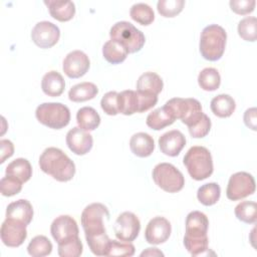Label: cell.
<instances>
[{
	"instance_id": "1",
	"label": "cell",
	"mask_w": 257,
	"mask_h": 257,
	"mask_svg": "<svg viewBox=\"0 0 257 257\" xmlns=\"http://www.w3.org/2000/svg\"><path fill=\"white\" fill-rule=\"evenodd\" d=\"M39 167L47 175L59 182L70 181L75 174V165L68 156L58 148L50 147L39 158Z\"/></svg>"
},
{
	"instance_id": "2",
	"label": "cell",
	"mask_w": 257,
	"mask_h": 257,
	"mask_svg": "<svg viewBox=\"0 0 257 257\" xmlns=\"http://www.w3.org/2000/svg\"><path fill=\"white\" fill-rule=\"evenodd\" d=\"M226 40L227 33L222 26L217 24L206 26L200 37L201 55L209 61L219 60L225 51Z\"/></svg>"
},
{
	"instance_id": "3",
	"label": "cell",
	"mask_w": 257,
	"mask_h": 257,
	"mask_svg": "<svg viewBox=\"0 0 257 257\" xmlns=\"http://www.w3.org/2000/svg\"><path fill=\"white\" fill-rule=\"evenodd\" d=\"M183 163L189 175L196 181L209 178L213 173V160L209 150L202 146H194L184 156Z\"/></svg>"
},
{
	"instance_id": "4",
	"label": "cell",
	"mask_w": 257,
	"mask_h": 257,
	"mask_svg": "<svg viewBox=\"0 0 257 257\" xmlns=\"http://www.w3.org/2000/svg\"><path fill=\"white\" fill-rule=\"evenodd\" d=\"M109 36L120 43L128 53L140 51L146 41L144 33L127 21H118L113 24L109 30Z\"/></svg>"
},
{
	"instance_id": "5",
	"label": "cell",
	"mask_w": 257,
	"mask_h": 257,
	"mask_svg": "<svg viewBox=\"0 0 257 257\" xmlns=\"http://www.w3.org/2000/svg\"><path fill=\"white\" fill-rule=\"evenodd\" d=\"M35 116L40 123L50 128L60 130L69 123L70 111L60 102H44L37 106Z\"/></svg>"
},
{
	"instance_id": "6",
	"label": "cell",
	"mask_w": 257,
	"mask_h": 257,
	"mask_svg": "<svg viewBox=\"0 0 257 257\" xmlns=\"http://www.w3.org/2000/svg\"><path fill=\"white\" fill-rule=\"evenodd\" d=\"M165 104L173 111L176 119H181L188 127L196 124L204 114L202 105L196 98L174 97Z\"/></svg>"
},
{
	"instance_id": "7",
	"label": "cell",
	"mask_w": 257,
	"mask_h": 257,
	"mask_svg": "<svg viewBox=\"0 0 257 257\" xmlns=\"http://www.w3.org/2000/svg\"><path fill=\"white\" fill-rule=\"evenodd\" d=\"M152 176L156 185L168 193H177L185 185L183 174L169 163L158 164L154 168Z\"/></svg>"
},
{
	"instance_id": "8",
	"label": "cell",
	"mask_w": 257,
	"mask_h": 257,
	"mask_svg": "<svg viewBox=\"0 0 257 257\" xmlns=\"http://www.w3.org/2000/svg\"><path fill=\"white\" fill-rule=\"evenodd\" d=\"M104 218L109 219V212L103 204L92 203L86 206L81 213V225L85 236L104 233Z\"/></svg>"
},
{
	"instance_id": "9",
	"label": "cell",
	"mask_w": 257,
	"mask_h": 257,
	"mask_svg": "<svg viewBox=\"0 0 257 257\" xmlns=\"http://www.w3.org/2000/svg\"><path fill=\"white\" fill-rule=\"evenodd\" d=\"M255 180L253 176L246 172L233 174L228 182L226 196L231 201L241 200L255 192Z\"/></svg>"
},
{
	"instance_id": "10",
	"label": "cell",
	"mask_w": 257,
	"mask_h": 257,
	"mask_svg": "<svg viewBox=\"0 0 257 257\" xmlns=\"http://www.w3.org/2000/svg\"><path fill=\"white\" fill-rule=\"evenodd\" d=\"M115 237L124 242L134 241L141 230V222L137 215L132 212H123L116 218L114 222Z\"/></svg>"
},
{
	"instance_id": "11",
	"label": "cell",
	"mask_w": 257,
	"mask_h": 257,
	"mask_svg": "<svg viewBox=\"0 0 257 257\" xmlns=\"http://www.w3.org/2000/svg\"><path fill=\"white\" fill-rule=\"evenodd\" d=\"M60 37L59 28L49 21H40L35 24L31 31L32 41L40 48L54 46Z\"/></svg>"
},
{
	"instance_id": "12",
	"label": "cell",
	"mask_w": 257,
	"mask_h": 257,
	"mask_svg": "<svg viewBox=\"0 0 257 257\" xmlns=\"http://www.w3.org/2000/svg\"><path fill=\"white\" fill-rule=\"evenodd\" d=\"M25 224L6 218L1 225L0 237L4 245L8 247H19L27 237Z\"/></svg>"
},
{
	"instance_id": "13",
	"label": "cell",
	"mask_w": 257,
	"mask_h": 257,
	"mask_svg": "<svg viewBox=\"0 0 257 257\" xmlns=\"http://www.w3.org/2000/svg\"><path fill=\"white\" fill-rule=\"evenodd\" d=\"M50 232L57 244L78 237L79 234L76 221L68 215L56 217L51 224Z\"/></svg>"
},
{
	"instance_id": "14",
	"label": "cell",
	"mask_w": 257,
	"mask_h": 257,
	"mask_svg": "<svg viewBox=\"0 0 257 257\" xmlns=\"http://www.w3.org/2000/svg\"><path fill=\"white\" fill-rule=\"evenodd\" d=\"M90 61L88 56L81 50H73L69 52L63 59L62 69L70 78H78L83 76L89 69Z\"/></svg>"
},
{
	"instance_id": "15",
	"label": "cell",
	"mask_w": 257,
	"mask_h": 257,
	"mask_svg": "<svg viewBox=\"0 0 257 257\" xmlns=\"http://www.w3.org/2000/svg\"><path fill=\"white\" fill-rule=\"evenodd\" d=\"M171 232V223L166 218L158 216L148 223L145 231V238L148 243L159 245L169 239Z\"/></svg>"
},
{
	"instance_id": "16",
	"label": "cell",
	"mask_w": 257,
	"mask_h": 257,
	"mask_svg": "<svg viewBox=\"0 0 257 257\" xmlns=\"http://www.w3.org/2000/svg\"><path fill=\"white\" fill-rule=\"evenodd\" d=\"M66 145L72 153L82 156L91 150L93 139L87 131L75 126L69 130L66 134Z\"/></svg>"
},
{
	"instance_id": "17",
	"label": "cell",
	"mask_w": 257,
	"mask_h": 257,
	"mask_svg": "<svg viewBox=\"0 0 257 257\" xmlns=\"http://www.w3.org/2000/svg\"><path fill=\"white\" fill-rule=\"evenodd\" d=\"M186 145L185 136L178 130H173L165 133L159 138V147L163 154L176 157Z\"/></svg>"
},
{
	"instance_id": "18",
	"label": "cell",
	"mask_w": 257,
	"mask_h": 257,
	"mask_svg": "<svg viewBox=\"0 0 257 257\" xmlns=\"http://www.w3.org/2000/svg\"><path fill=\"white\" fill-rule=\"evenodd\" d=\"M209 220L207 216L200 211L190 212L186 218V236L200 238L207 236Z\"/></svg>"
},
{
	"instance_id": "19",
	"label": "cell",
	"mask_w": 257,
	"mask_h": 257,
	"mask_svg": "<svg viewBox=\"0 0 257 257\" xmlns=\"http://www.w3.org/2000/svg\"><path fill=\"white\" fill-rule=\"evenodd\" d=\"M6 218L13 219L28 225L33 218L32 205L25 199H19L15 202H12L6 209Z\"/></svg>"
},
{
	"instance_id": "20",
	"label": "cell",
	"mask_w": 257,
	"mask_h": 257,
	"mask_svg": "<svg viewBox=\"0 0 257 257\" xmlns=\"http://www.w3.org/2000/svg\"><path fill=\"white\" fill-rule=\"evenodd\" d=\"M176 120L173 111L166 104L162 107L156 108L147 116V125L155 131L163 130L164 127L171 125Z\"/></svg>"
},
{
	"instance_id": "21",
	"label": "cell",
	"mask_w": 257,
	"mask_h": 257,
	"mask_svg": "<svg viewBox=\"0 0 257 257\" xmlns=\"http://www.w3.org/2000/svg\"><path fill=\"white\" fill-rule=\"evenodd\" d=\"M131 151L140 158H147L153 154L155 142L147 133H137L130 140Z\"/></svg>"
},
{
	"instance_id": "22",
	"label": "cell",
	"mask_w": 257,
	"mask_h": 257,
	"mask_svg": "<svg viewBox=\"0 0 257 257\" xmlns=\"http://www.w3.org/2000/svg\"><path fill=\"white\" fill-rule=\"evenodd\" d=\"M41 88L42 91L48 96H59L64 91L65 81L59 72L51 70L45 73L42 77Z\"/></svg>"
},
{
	"instance_id": "23",
	"label": "cell",
	"mask_w": 257,
	"mask_h": 257,
	"mask_svg": "<svg viewBox=\"0 0 257 257\" xmlns=\"http://www.w3.org/2000/svg\"><path fill=\"white\" fill-rule=\"evenodd\" d=\"M44 4L48 7L50 15L61 22L70 20L75 14V5L72 1H44Z\"/></svg>"
},
{
	"instance_id": "24",
	"label": "cell",
	"mask_w": 257,
	"mask_h": 257,
	"mask_svg": "<svg viewBox=\"0 0 257 257\" xmlns=\"http://www.w3.org/2000/svg\"><path fill=\"white\" fill-rule=\"evenodd\" d=\"M118 113L124 115H131L136 112H140V101L138 91L136 90H123L118 93L117 96Z\"/></svg>"
},
{
	"instance_id": "25",
	"label": "cell",
	"mask_w": 257,
	"mask_h": 257,
	"mask_svg": "<svg viewBox=\"0 0 257 257\" xmlns=\"http://www.w3.org/2000/svg\"><path fill=\"white\" fill-rule=\"evenodd\" d=\"M98 93L97 86L88 81L80 82L73 85L68 91V98L74 102H81L92 99Z\"/></svg>"
},
{
	"instance_id": "26",
	"label": "cell",
	"mask_w": 257,
	"mask_h": 257,
	"mask_svg": "<svg viewBox=\"0 0 257 257\" xmlns=\"http://www.w3.org/2000/svg\"><path fill=\"white\" fill-rule=\"evenodd\" d=\"M76 121L80 128L91 132L99 125L100 116L93 107L83 106L77 110Z\"/></svg>"
},
{
	"instance_id": "27",
	"label": "cell",
	"mask_w": 257,
	"mask_h": 257,
	"mask_svg": "<svg viewBox=\"0 0 257 257\" xmlns=\"http://www.w3.org/2000/svg\"><path fill=\"white\" fill-rule=\"evenodd\" d=\"M164 87L163 79L156 72L148 71L143 73L137 82V90L159 94Z\"/></svg>"
},
{
	"instance_id": "28",
	"label": "cell",
	"mask_w": 257,
	"mask_h": 257,
	"mask_svg": "<svg viewBox=\"0 0 257 257\" xmlns=\"http://www.w3.org/2000/svg\"><path fill=\"white\" fill-rule=\"evenodd\" d=\"M210 106H211L212 112L215 115L219 117H228L234 112L236 103L232 96H230L229 94L223 93L215 96L211 100Z\"/></svg>"
},
{
	"instance_id": "29",
	"label": "cell",
	"mask_w": 257,
	"mask_h": 257,
	"mask_svg": "<svg viewBox=\"0 0 257 257\" xmlns=\"http://www.w3.org/2000/svg\"><path fill=\"white\" fill-rule=\"evenodd\" d=\"M5 173L7 176L15 177L22 183H25L32 176V168L28 160L24 158H18L8 164Z\"/></svg>"
},
{
	"instance_id": "30",
	"label": "cell",
	"mask_w": 257,
	"mask_h": 257,
	"mask_svg": "<svg viewBox=\"0 0 257 257\" xmlns=\"http://www.w3.org/2000/svg\"><path fill=\"white\" fill-rule=\"evenodd\" d=\"M127 50L117 41L108 40L102 46V55L105 60L111 64L122 62L127 56Z\"/></svg>"
},
{
	"instance_id": "31",
	"label": "cell",
	"mask_w": 257,
	"mask_h": 257,
	"mask_svg": "<svg viewBox=\"0 0 257 257\" xmlns=\"http://www.w3.org/2000/svg\"><path fill=\"white\" fill-rule=\"evenodd\" d=\"M200 87L206 91H214L219 88L221 83L220 73L216 68L206 67L198 75Z\"/></svg>"
},
{
	"instance_id": "32",
	"label": "cell",
	"mask_w": 257,
	"mask_h": 257,
	"mask_svg": "<svg viewBox=\"0 0 257 257\" xmlns=\"http://www.w3.org/2000/svg\"><path fill=\"white\" fill-rule=\"evenodd\" d=\"M90 251L96 256H107L110 239L106 232L85 236Z\"/></svg>"
},
{
	"instance_id": "33",
	"label": "cell",
	"mask_w": 257,
	"mask_h": 257,
	"mask_svg": "<svg viewBox=\"0 0 257 257\" xmlns=\"http://www.w3.org/2000/svg\"><path fill=\"white\" fill-rule=\"evenodd\" d=\"M221 195V188L217 183H208L201 186L197 192V198L205 206L216 204Z\"/></svg>"
},
{
	"instance_id": "34",
	"label": "cell",
	"mask_w": 257,
	"mask_h": 257,
	"mask_svg": "<svg viewBox=\"0 0 257 257\" xmlns=\"http://www.w3.org/2000/svg\"><path fill=\"white\" fill-rule=\"evenodd\" d=\"M27 251H28V254L33 257L47 256L52 251V243L47 237L43 235H38V236H35L29 242L27 246Z\"/></svg>"
},
{
	"instance_id": "35",
	"label": "cell",
	"mask_w": 257,
	"mask_h": 257,
	"mask_svg": "<svg viewBox=\"0 0 257 257\" xmlns=\"http://www.w3.org/2000/svg\"><path fill=\"white\" fill-rule=\"evenodd\" d=\"M130 15L133 20L145 26L150 25L155 19L153 8H151V6L146 3L134 4L130 10Z\"/></svg>"
},
{
	"instance_id": "36",
	"label": "cell",
	"mask_w": 257,
	"mask_h": 257,
	"mask_svg": "<svg viewBox=\"0 0 257 257\" xmlns=\"http://www.w3.org/2000/svg\"><path fill=\"white\" fill-rule=\"evenodd\" d=\"M235 215L244 223L254 224L257 220V204L252 201H243L235 207Z\"/></svg>"
},
{
	"instance_id": "37",
	"label": "cell",
	"mask_w": 257,
	"mask_h": 257,
	"mask_svg": "<svg viewBox=\"0 0 257 257\" xmlns=\"http://www.w3.org/2000/svg\"><path fill=\"white\" fill-rule=\"evenodd\" d=\"M238 34L246 40L254 42L257 38V19L254 16H247L238 23Z\"/></svg>"
},
{
	"instance_id": "38",
	"label": "cell",
	"mask_w": 257,
	"mask_h": 257,
	"mask_svg": "<svg viewBox=\"0 0 257 257\" xmlns=\"http://www.w3.org/2000/svg\"><path fill=\"white\" fill-rule=\"evenodd\" d=\"M184 245L187 251L192 256H199V255H203L208 251L209 239H208V236L201 237V238H192V237L184 236Z\"/></svg>"
},
{
	"instance_id": "39",
	"label": "cell",
	"mask_w": 257,
	"mask_h": 257,
	"mask_svg": "<svg viewBox=\"0 0 257 257\" xmlns=\"http://www.w3.org/2000/svg\"><path fill=\"white\" fill-rule=\"evenodd\" d=\"M58 255L61 257H78L82 254L83 246L79 237L58 244Z\"/></svg>"
},
{
	"instance_id": "40",
	"label": "cell",
	"mask_w": 257,
	"mask_h": 257,
	"mask_svg": "<svg viewBox=\"0 0 257 257\" xmlns=\"http://www.w3.org/2000/svg\"><path fill=\"white\" fill-rule=\"evenodd\" d=\"M184 5V0H160L157 3V9L164 17H175L183 10Z\"/></svg>"
},
{
	"instance_id": "41",
	"label": "cell",
	"mask_w": 257,
	"mask_h": 257,
	"mask_svg": "<svg viewBox=\"0 0 257 257\" xmlns=\"http://www.w3.org/2000/svg\"><path fill=\"white\" fill-rule=\"evenodd\" d=\"M22 182L12 176H5L0 181L1 194L5 197H11L18 194L22 189Z\"/></svg>"
},
{
	"instance_id": "42",
	"label": "cell",
	"mask_w": 257,
	"mask_h": 257,
	"mask_svg": "<svg viewBox=\"0 0 257 257\" xmlns=\"http://www.w3.org/2000/svg\"><path fill=\"white\" fill-rule=\"evenodd\" d=\"M135 254V246L131 242H119L111 240L107 252V256H133Z\"/></svg>"
},
{
	"instance_id": "43",
	"label": "cell",
	"mask_w": 257,
	"mask_h": 257,
	"mask_svg": "<svg viewBox=\"0 0 257 257\" xmlns=\"http://www.w3.org/2000/svg\"><path fill=\"white\" fill-rule=\"evenodd\" d=\"M117 96L118 92L116 91H108L102 96L100 100V106L106 114L116 115L118 113Z\"/></svg>"
},
{
	"instance_id": "44",
	"label": "cell",
	"mask_w": 257,
	"mask_h": 257,
	"mask_svg": "<svg viewBox=\"0 0 257 257\" xmlns=\"http://www.w3.org/2000/svg\"><path fill=\"white\" fill-rule=\"evenodd\" d=\"M210 128H211V119L206 113L203 114L201 119L196 124H194L191 127H188L190 135L193 138H197V139L206 137L209 134Z\"/></svg>"
},
{
	"instance_id": "45",
	"label": "cell",
	"mask_w": 257,
	"mask_h": 257,
	"mask_svg": "<svg viewBox=\"0 0 257 257\" xmlns=\"http://www.w3.org/2000/svg\"><path fill=\"white\" fill-rule=\"evenodd\" d=\"M229 4L232 11L240 15H245V14L251 13L254 10L256 1L255 0H231Z\"/></svg>"
},
{
	"instance_id": "46",
	"label": "cell",
	"mask_w": 257,
	"mask_h": 257,
	"mask_svg": "<svg viewBox=\"0 0 257 257\" xmlns=\"http://www.w3.org/2000/svg\"><path fill=\"white\" fill-rule=\"evenodd\" d=\"M256 107H251L246 109L244 112V122L247 127L256 131L257 130V116H256Z\"/></svg>"
},
{
	"instance_id": "47",
	"label": "cell",
	"mask_w": 257,
	"mask_h": 257,
	"mask_svg": "<svg viewBox=\"0 0 257 257\" xmlns=\"http://www.w3.org/2000/svg\"><path fill=\"white\" fill-rule=\"evenodd\" d=\"M0 148H1V159L0 163L3 164L6 159L10 158L14 153V146L11 141L9 140H1L0 141Z\"/></svg>"
},
{
	"instance_id": "48",
	"label": "cell",
	"mask_w": 257,
	"mask_h": 257,
	"mask_svg": "<svg viewBox=\"0 0 257 257\" xmlns=\"http://www.w3.org/2000/svg\"><path fill=\"white\" fill-rule=\"evenodd\" d=\"M141 256H164V253L158 248H147L141 253Z\"/></svg>"
}]
</instances>
